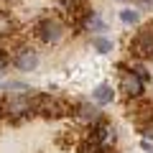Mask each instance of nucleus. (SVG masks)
I'll return each mask as SVG.
<instances>
[{"label": "nucleus", "mask_w": 153, "mask_h": 153, "mask_svg": "<svg viewBox=\"0 0 153 153\" xmlns=\"http://www.w3.org/2000/svg\"><path fill=\"white\" fill-rule=\"evenodd\" d=\"M151 5H153V0H151Z\"/></svg>", "instance_id": "obj_17"}, {"label": "nucleus", "mask_w": 153, "mask_h": 153, "mask_svg": "<svg viewBox=\"0 0 153 153\" xmlns=\"http://www.w3.org/2000/svg\"><path fill=\"white\" fill-rule=\"evenodd\" d=\"M112 97H115V92H112L110 84H100V87L92 92V100L97 105H110V102H112Z\"/></svg>", "instance_id": "obj_7"}, {"label": "nucleus", "mask_w": 153, "mask_h": 153, "mask_svg": "<svg viewBox=\"0 0 153 153\" xmlns=\"http://www.w3.org/2000/svg\"><path fill=\"white\" fill-rule=\"evenodd\" d=\"M10 33H13V23H10V18H8L5 13L0 10V38L10 36Z\"/></svg>", "instance_id": "obj_12"}, {"label": "nucleus", "mask_w": 153, "mask_h": 153, "mask_svg": "<svg viewBox=\"0 0 153 153\" xmlns=\"http://www.w3.org/2000/svg\"><path fill=\"white\" fill-rule=\"evenodd\" d=\"M140 133L146 135V140H153V123H151V125H143Z\"/></svg>", "instance_id": "obj_14"}, {"label": "nucleus", "mask_w": 153, "mask_h": 153, "mask_svg": "<svg viewBox=\"0 0 153 153\" xmlns=\"http://www.w3.org/2000/svg\"><path fill=\"white\" fill-rule=\"evenodd\" d=\"M5 89L10 94H23V92H31V87L28 84H23V82H8L5 84Z\"/></svg>", "instance_id": "obj_13"}, {"label": "nucleus", "mask_w": 153, "mask_h": 153, "mask_svg": "<svg viewBox=\"0 0 153 153\" xmlns=\"http://www.w3.org/2000/svg\"><path fill=\"white\" fill-rule=\"evenodd\" d=\"M120 21L125 23V26H138V21H140V13H138L135 8H125V10H120Z\"/></svg>", "instance_id": "obj_10"}, {"label": "nucleus", "mask_w": 153, "mask_h": 153, "mask_svg": "<svg viewBox=\"0 0 153 153\" xmlns=\"http://www.w3.org/2000/svg\"><path fill=\"white\" fill-rule=\"evenodd\" d=\"M130 56L135 61H153V21L143 23L130 41Z\"/></svg>", "instance_id": "obj_1"}, {"label": "nucleus", "mask_w": 153, "mask_h": 153, "mask_svg": "<svg viewBox=\"0 0 153 153\" xmlns=\"http://www.w3.org/2000/svg\"><path fill=\"white\" fill-rule=\"evenodd\" d=\"M31 94H33V89L31 92H23V94H10V97L5 100V115L13 123H21V120H26V117L33 115Z\"/></svg>", "instance_id": "obj_2"}, {"label": "nucleus", "mask_w": 153, "mask_h": 153, "mask_svg": "<svg viewBox=\"0 0 153 153\" xmlns=\"http://www.w3.org/2000/svg\"><path fill=\"white\" fill-rule=\"evenodd\" d=\"M84 28H89V31H94V36H102L105 31H107V23L102 21V18L97 16V13H92V16L87 18V26Z\"/></svg>", "instance_id": "obj_8"}, {"label": "nucleus", "mask_w": 153, "mask_h": 153, "mask_svg": "<svg viewBox=\"0 0 153 153\" xmlns=\"http://www.w3.org/2000/svg\"><path fill=\"white\" fill-rule=\"evenodd\" d=\"M143 151H148V153H153V146H151V140H143Z\"/></svg>", "instance_id": "obj_15"}, {"label": "nucleus", "mask_w": 153, "mask_h": 153, "mask_svg": "<svg viewBox=\"0 0 153 153\" xmlns=\"http://www.w3.org/2000/svg\"><path fill=\"white\" fill-rule=\"evenodd\" d=\"M0 117H5V100L0 97Z\"/></svg>", "instance_id": "obj_16"}, {"label": "nucleus", "mask_w": 153, "mask_h": 153, "mask_svg": "<svg viewBox=\"0 0 153 153\" xmlns=\"http://www.w3.org/2000/svg\"><path fill=\"white\" fill-rule=\"evenodd\" d=\"M92 49L100 51V54H110L112 51V41L105 36H92Z\"/></svg>", "instance_id": "obj_9"}, {"label": "nucleus", "mask_w": 153, "mask_h": 153, "mask_svg": "<svg viewBox=\"0 0 153 153\" xmlns=\"http://www.w3.org/2000/svg\"><path fill=\"white\" fill-rule=\"evenodd\" d=\"M36 36L44 41V44H56L61 36H64V23L54 16H44L36 23Z\"/></svg>", "instance_id": "obj_3"}, {"label": "nucleus", "mask_w": 153, "mask_h": 153, "mask_svg": "<svg viewBox=\"0 0 153 153\" xmlns=\"http://www.w3.org/2000/svg\"><path fill=\"white\" fill-rule=\"evenodd\" d=\"M120 92L125 94L128 100H135V97H143V92H146V84L138 79L135 74H133L130 66H120Z\"/></svg>", "instance_id": "obj_4"}, {"label": "nucleus", "mask_w": 153, "mask_h": 153, "mask_svg": "<svg viewBox=\"0 0 153 153\" xmlns=\"http://www.w3.org/2000/svg\"><path fill=\"white\" fill-rule=\"evenodd\" d=\"M130 69H133V74H135L143 84H148V82H151V71L146 69V64H143V61H133V66H130Z\"/></svg>", "instance_id": "obj_11"}, {"label": "nucleus", "mask_w": 153, "mask_h": 153, "mask_svg": "<svg viewBox=\"0 0 153 153\" xmlns=\"http://www.w3.org/2000/svg\"><path fill=\"white\" fill-rule=\"evenodd\" d=\"M76 120L79 123H84V125H94L97 120H102L105 115H102V110L97 107V105H89V102H84V105H76Z\"/></svg>", "instance_id": "obj_6"}, {"label": "nucleus", "mask_w": 153, "mask_h": 153, "mask_svg": "<svg viewBox=\"0 0 153 153\" xmlns=\"http://www.w3.org/2000/svg\"><path fill=\"white\" fill-rule=\"evenodd\" d=\"M13 64L18 66L21 71H33L38 66V54L31 49V46H18L16 51H13Z\"/></svg>", "instance_id": "obj_5"}]
</instances>
